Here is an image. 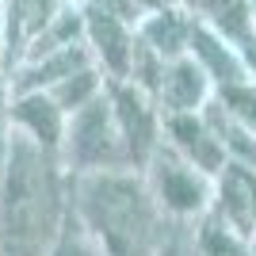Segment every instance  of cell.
Wrapping results in <instances>:
<instances>
[{
  "label": "cell",
  "instance_id": "cell-15",
  "mask_svg": "<svg viewBox=\"0 0 256 256\" xmlns=\"http://www.w3.org/2000/svg\"><path fill=\"white\" fill-rule=\"evenodd\" d=\"M160 256H184V252H180V241H176V237H168V241H164V248H160Z\"/></svg>",
  "mask_w": 256,
  "mask_h": 256
},
{
  "label": "cell",
  "instance_id": "cell-1",
  "mask_svg": "<svg viewBox=\"0 0 256 256\" xmlns=\"http://www.w3.org/2000/svg\"><path fill=\"white\" fill-rule=\"evenodd\" d=\"M69 218V172L62 157L8 130L0 157V256H46Z\"/></svg>",
  "mask_w": 256,
  "mask_h": 256
},
{
  "label": "cell",
  "instance_id": "cell-5",
  "mask_svg": "<svg viewBox=\"0 0 256 256\" xmlns=\"http://www.w3.org/2000/svg\"><path fill=\"white\" fill-rule=\"evenodd\" d=\"M107 100H111L115 122H118V130H122L130 164L142 172L146 160H150L153 153H157V146L164 142V115H160L153 92L130 84V80H107Z\"/></svg>",
  "mask_w": 256,
  "mask_h": 256
},
{
  "label": "cell",
  "instance_id": "cell-11",
  "mask_svg": "<svg viewBox=\"0 0 256 256\" xmlns=\"http://www.w3.org/2000/svg\"><path fill=\"white\" fill-rule=\"evenodd\" d=\"M192 27H195L192 12L172 8V4H160V8L146 12V16L138 20V38L150 46L157 58L172 62V58L188 54V46H192Z\"/></svg>",
  "mask_w": 256,
  "mask_h": 256
},
{
  "label": "cell",
  "instance_id": "cell-14",
  "mask_svg": "<svg viewBox=\"0 0 256 256\" xmlns=\"http://www.w3.org/2000/svg\"><path fill=\"white\" fill-rule=\"evenodd\" d=\"M8 107H12V73L8 62H4V50H0V157H4V146H8Z\"/></svg>",
  "mask_w": 256,
  "mask_h": 256
},
{
  "label": "cell",
  "instance_id": "cell-2",
  "mask_svg": "<svg viewBox=\"0 0 256 256\" xmlns=\"http://www.w3.org/2000/svg\"><path fill=\"white\" fill-rule=\"evenodd\" d=\"M69 214L104 256H160L168 218L138 168H104L69 176Z\"/></svg>",
  "mask_w": 256,
  "mask_h": 256
},
{
  "label": "cell",
  "instance_id": "cell-7",
  "mask_svg": "<svg viewBox=\"0 0 256 256\" xmlns=\"http://www.w3.org/2000/svg\"><path fill=\"white\" fill-rule=\"evenodd\" d=\"M164 146H168L172 153H180L188 164H195L199 172H206L210 180L226 168V160H230L222 138L214 134V126L206 122L203 111H192V115H164Z\"/></svg>",
  "mask_w": 256,
  "mask_h": 256
},
{
  "label": "cell",
  "instance_id": "cell-8",
  "mask_svg": "<svg viewBox=\"0 0 256 256\" xmlns=\"http://www.w3.org/2000/svg\"><path fill=\"white\" fill-rule=\"evenodd\" d=\"M65 8V0H4L0 8V50L8 62V73L23 62L31 42L54 23V16Z\"/></svg>",
  "mask_w": 256,
  "mask_h": 256
},
{
  "label": "cell",
  "instance_id": "cell-10",
  "mask_svg": "<svg viewBox=\"0 0 256 256\" xmlns=\"http://www.w3.org/2000/svg\"><path fill=\"white\" fill-rule=\"evenodd\" d=\"M8 122H12V130H20V134H27L31 142H38V146L58 153L62 150V138H65L69 115L54 104L50 92H12Z\"/></svg>",
  "mask_w": 256,
  "mask_h": 256
},
{
  "label": "cell",
  "instance_id": "cell-3",
  "mask_svg": "<svg viewBox=\"0 0 256 256\" xmlns=\"http://www.w3.org/2000/svg\"><path fill=\"white\" fill-rule=\"evenodd\" d=\"M58 157H62L69 176L104 172V168H134L126 142H122V130L115 122V111H111V100H107V88L92 104H84L80 111L69 115Z\"/></svg>",
  "mask_w": 256,
  "mask_h": 256
},
{
  "label": "cell",
  "instance_id": "cell-13",
  "mask_svg": "<svg viewBox=\"0 0 256 256\" xmlns=\"http://www.w3.org/2000/svg\"><path fill=\"white\" fill-rule=\"evenodd\" d=\"M46 256H104V252H100V245L80 230V222L69 214L65 226H62V234H58V241H54V248Z\"/></svg>",
  "mask_w": 256,
  "mask_h": 256
},
{
  "label": "cell",
  "instance_id": "cell-4",
  "mask_svg": "<svg viewBox=\"0 0 256 256\" xmlns=\"http://www.w3.org/2000/svg\"><path fill=\"white\" fill-rule=\"evenodd\" d=\"M146 184H150L157 206L164 210L168 222H199L206 210H210V199H214V180L206 172H199L195 164L172 153L164 142L157 146L146 168H142Z\"/></svg>",
  "mask_w": 256,
  "mask_h": 256
},
{
  "label": "cell",
  "instance_id": "cell-6",
  "mask_svg": "<svg viewBox=\"0 0 256 256\" xmlns=\"http://www.w3.org/2000/svg\"><path fill=\"white\" fill-rule=\"evenodd\" d=\"M214 96V80L206 76V69L195 62L192 54H180L164 62L160 69V80L153 88V100H157L160 115H192V111H203Z\"/></svg>",
  "mask_w": 256,
  "mask_h": 256
},
{
  "label": "cell",
  "instance_id": "cell-12",
  "mask_svg": "<svg viewBox=\"0 0 256 256\" xmlns=\"http://www.w3.org/2000/svg\"><path fill=\"white\" fill-rule=\"evenodd\" d=\"M192 256H256V248L241 234H234L230 226H222L218 218L203 214L192 234Z\"/></svg>",
  "mask_w": 256,
  "mask_h": 256
},
{
  "label": "cell",
  "instance_id": "cell-9",
  "mask_svg": "<svg viewBox=\"0 0 256 256\" xmlns=\"http://www.w3.org/2000/svg\"><path fill=\"white\" fill-rule=\"evenodd\" d=\"M188 12L234 46L256 73V8L252 0H188Z\"/></svg>",
  "mask_w": 256,
  "mask_h": 256
}]
</instances>
